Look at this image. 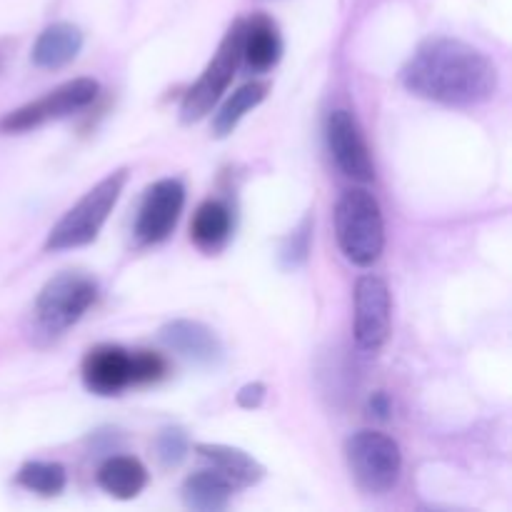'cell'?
Here are the masks:
<instances>
[{"instance_id":"obj_25","label":"cell","mask_w":512,"mask_h":512,"mask_svg":"<svg viewBox=\"0 0 512 512\" xmlns=\"http://www.w3.org/2000/svg\"><path fill=\"white\" fill-rule=\"evenodd\" d=\"M368 408H370V415H375V418L385 420V418H388V415H390V400H388V395H385V393H375L373 398H370Z\"/></svg>"},{"instance_id":"obj_22","label":"cell","mask_w":512,"mask_h":512,"mask_svg":"<svg viewBox=\"0 0 512 512\" xmlns=\"http://www.w3.org/2000/svg\"><path fill=\"white\" fill-rule=\"evenodd\" d=\"M310 233H313V220L305 218L303 223L288 235L283 248H280V260H283V265H288V268H298V265H303L305 260H308Z\"/></svg>"},{"instance_id":"obj_4","label":"cell","mask_w":512,"mask_h":512,"mask_svg":"<svg viewBox=\"0 0 512 512\" xmlns=\"http://www.w3.org/2000/svg\"><path fill=\"white\" fill-rule=\"evenodd\" d=\"M95 300H98V285L90 275L63 270L53 275L35 298V328L48 338H58L88 313Z\"/></svg>"},{"instance_id":"obj_13","label":"cell","mask_w":512,"mask_h":512,"mask_svg":"<svg viewBox=\"0 0 512 512\" xmlns=\"http://www.w3.org/2000/svg\"><path fill=\"white\" fill-rule=\"evenodd\" d=\"M83 50V30L73 23H53L38 35L30 60L43 70H58L73 63Z\"/></svg>"},{"instance_id":"obj_9","label":"cell","mask_w":512,"mask_h":512,"mask_svg":"<svg viewBox=\"0 0 512 512\" xmlns=\"http://www.w3.org/2000/svg\"><path fill=\"white\" fill-rule=\"evenodd\" d=\"M185 205V188L180 180L163 178L145 190L140 203L138 220H135V235L140 243L155 245L170 238L178 225L180 213Z\"/></svg>"},{"instance_id":"obj_10","label":"cell","mask_w":512,"mask_h":512,"mask_svg":"<svg viewBox=\"0 0 512 512\" xmlns=\"http://www.w3.org/2000/svg\"><path fill=\"white\" fill-rule=\"evenodd\" d=\"M325 138H328V150L335 165L348 178L358 180V183H370L375 178V165L370 158L368 143H365L363 130H360L358 120L350 110L340 108L328 115Z\"/></svg>"},{"instance_id":"obj_19","label":"cell","mask_w":512,"mask_h":512,"mask_svg":"<svg viewBox=\"0 0 512 512\" xmlns=\"http://www.w3.org/2000/svg\"><path fill=\"white\" fill-rule=\"evenodd\" d=\"M268 98V85L265 83H245L243 88L235 90L213 118V135L215 138H228L235 128H238L240 120L250 113V110L258 108L263 100Z\"/></svg>"},{"instance_id":"obj_12","label":"cell","mask_w":512,"mask_h":512,"mask_svg":"<svg viewBox=\"0 0 512 512\" xmlns=\"http://www.w3.org/2000/svg\"><path fill=\"white\" fill-rule=\"evenodd\" d=\"M85 388L100 398H113L133 388V353L118 345H98L83 358Z\"/></svg>"},{"instance_id":"obj_20","label":"cell","mask_w":512,"mask_h":512,"mask_svg":"<svg viewBox=\"0 0 512 512\" xmlns=\"http://www.w3.org/2000/svg\"><path fill=\"white\" fill-rule=\"evenodd\" d=\"M15 483L20 488L30 490V493H38L43 498H55L65 490L68 483V473L60 463H40V460H30L15 475Z\"/></svg>"},{"instance_id":"obj_15","label":"cell","mask_w":512,"mask_h":512,"mask_svg":"<svg viewBox=\"0 0 512 512\" xmlns=\"http://www.w3.org/2000/svg\"><path fill=\"white\" fill-rule=\"evenodd\" d=\"M195 453L200 458L210 460L218 473H223L235 488H250L263 480L265 468L255 458H250L245 450L233 448V445H220V443H198Z\"/></svg>"},{"instance_id":"obj_2","label":"cell","mask_w":512,"mask_h":512,"mask_svg":"<svg viewBox=\"0 0 512 512\" xmlns=\"http://www.w3.org/2000/svg\"><path fill=\"white\" fill-rule=\"evenodd\" d=\"M335 235L345 258L370 268L385 250V220L378 198L365 188H350L335 205Z\"/></svg>"},{"instance_id":"obj_3","label":"cell","mask_w":512,"mask_h":512,"mask_svg":"<svg viewBox=\"0 0 512 512\" xmlns=\"http://www.w3.org/2000/svg\"><path fill=\"white\" fill-rule=\"evenodd\" d=\"M128 183V170L120 168L100 180L98 185L88 190L70 210H65L63 218L50 228L45 250H73L90 245L103 230L105 220L110 218L113 208L118 205L120 193Z\"/></svg>"},{"instance_id":"obj_7","label":"cell","mask_w":512,"mask_h":512,"mask_svg":"<svg viewBox=\"0 0 512 512\" xmlns=\"http://www.w3.org/2000/svg\"><path fill=\"white\" fill-rule=\"evenodd\" d=\"M100 85L93 78H75L68 83L58 85L55 90L45 93L43 98L25 103L20 108L10 110L5 118H0V130L3 133H25V130L40 128L48 120L65 118V115L83 110L98 98Z\"/></svg>"},{"instance_id":"obj_14","label":"cell","mask_w":512,"mask_h":512,"mask_svg":"<svg viewBox=\"0 0 512 512\" xmlns=\"http://www.w3.org/2000/svg\"><path fill=\"white\" fill-rule=\"evenodd\" d=\"M283 55V40L268 15L243 20V60L255 73H268Z\"/></svg>"},{"instance_id":"obj_5","label":"cell","mask_w":512,"mask_h":512,"mask_svg":"<svg viewBox=\"0 0 512 512\" xmlns=\"http://www.w3.org/2000/svg\"><path fill=\"white\" fill-rule=\"evenodd\" d=\"M345 463L355 485L368 495H385L398 485L403 473V453L390 435L380 430H360L345 440Z\"/></svg>"},{"instance_id":"obj_21","label":"cell","mask_w":512,"mask_h":512,"mask_svg":"<svg viewBox=\"0 0 512 512\" xmlns=\"http://www.w3.org/2000/svg\"><path fill=\"white\" fill-rule=\"evenodd\" d=\"M188 450V435L180 428L160 430V435L155 438V455H158V460L165 468H178L185 460V455H188Z\"/></svg>"},{"instance_id":"obj_17","label":"cell","mask_w":512,"mask_h":512,"mask_svg":"<svg viewBox=\"0 0 512 512\" xmlns=\"http://www.w3.org/2000/svg\"><path fill=\"white\" fill-rule=\"evenodd\" d=\"M235 485L218 470H198L183 483V503L190 510L218 512L225 510L233 498Z\"/></svg>"},{"instance_id":"obj_24","label":"cell","mask_w":512,"mask_h":512,"mask_svg":"<svg viewBox=\"0 0 512 512\" xmlns=\"http://www.w3.org/2000/svg\"><path fill=\"white\" fill-rule=\"evenodd\" d=\"M265 395H268V388L263 383H248L240 388L238 393V405L245 410H255L263 405Z\"/></svg>"},{"instance_id":"obj_23","label":"cell","mask_w":512,"mask_h":512,"mask_svg":"<svg viewBox=\"0 0 512 512\" xmlns=\"http://www.w3.org/2000/svg\"><path fill=\"white\" fill-rule=\"evenodd\" d=\"M168 373V363L158 353L150 350H135L133 353V385L158 383Z\"/></svg>"},{"instance_id":"obj_6","label":"cell","mask_w":512,"mask_h":512,"mask_svg":"<svg viewBox=\"0 0 512 512\" xmlns=\"http://www.w3.org/2000/svg\"><path fill=\"white\" fill-rule=\"evenodd\" d=\"M240 60H243V18L230 25L225 38L220 40L218 53L205 65L203 75L195 80L193 88L183 95V103H180V120L183 123H198L205 115L213 113L218 100L233 83Z\"/></svg>"},{"instance_id":"obj_1","label":"cell","mask_w":512,"mask_h":512,"mask_svg":"<svg viewBox=\"0 0 512 512\" xmlns=\"http://www.w3.org/2000/svg\"><path fill=\"white\" fill-rule=\"evenodd\" d=\"M400 78L413 95L450 108L488 103L498 90V68L493 60L483 50L455 38H430L420 43Z\"/></svg>"},{"instance_id":"obj_8","label":"cell","mask_w":512,"mask_h":512,"mask_svg":"<svg viewBox=\"0 0 512 512\" xmlns=\"http://www.w3.org/2000/svg\"><path fill=\"white\" fill-rule=\"evenodd\" d=\"M393 300L388 283L378 275H363L355 283V340L363 350L375 353L390 338Z\"/></svg>"},{"instance_id":"obj_11","label":"cell","mask_w":512,"mask_h":512,"mask_svg":"<svg viewBox=\"0 0 512 512\" xmlns=\"http://www.w3.org/2000/svg\"><path fill=\"white\" fill-rule=\"evenodd\" d=\"M158 340L163 343V348L180 355L188 363L203 365V368H218L223 363V343H220L213 328H208L205 323H198V320H170V323H165L160 328Z\"/></svg>"},{"instance_id":"obj_18","label":"cell","mask_w":512,"mask_h":512,"mask_svg":"<svg viewBox=\"0 0 512 512\" xmlns=\"http://www.w3.org/2000/svg\"><path fill=\"white\" fill-rule=\"evenodd\" d=\"M230 228H233V215H230L228 205L220 200H205L193 215L190 238L195 240L198 248L218 250L230 238Z\"/></svg>"},{"instance_id":"obj_16","label":"cell","mask_w":512,"mask_h":512,"mask_svg":"<svg viewBox=\"0 0 512 512\" xmlns=\"http://www.w3.org/2000/svg\"><path fill=\"white\" fill-rule=\"evenodd\" d=\"M98 485L115 500H133L148 485V470L138 458L113 455L98 468Z\"/></svg>"}]
</instances>
